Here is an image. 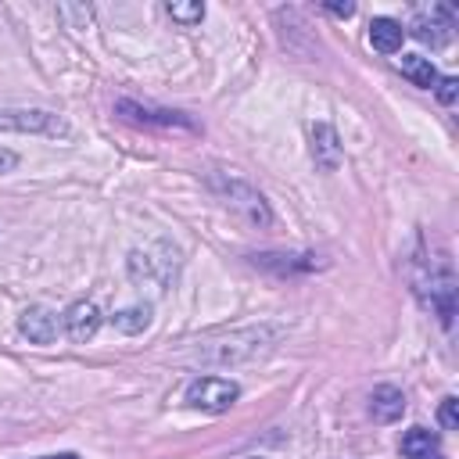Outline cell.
<instances>
[{"label": "cell", "instance_id": "9a60e30c", "mask_svg": "<svg viewBox=\"0 0 459 459\" xmlns=\"http://www.w3.org/2000/svg\"><path fill=\"white\" fill-rule=\"evenodd\" d=\"M111 323H115V330H122V333H143V330L151 326V305H147V301L126 305V308H118V312L111 316Z\"/></svg>", "mask_w": 459, "mask_h": 459}, {"label": "cell", "instance_id": "7402d4cb", "mask_svg": "<svg viewBox=\"0 0 459 459\" xmlns=\"http://www.w3.org/2000/svg\"><path fill=\"white\" fill-rule=\"evenodd\" d=\"M430 459H441V455H430Z\"/></svg>", "mask_w": 459, "mask_h": 459}, {"label": "cell", "instance_id": "44dd1931", "mask_svg": "<svg viewBox=\"0 0 459 459\" xmlns=\"http://www.w3.org/2000/svg\"><path fill=\"white\" fill-rule=\"evenodd\" d=\"M47 459H79L75 452H65V455H47Z\"/></svg>", "mask_w": 459, "mask_h": 459}, {"label": "cell", "instance_id": "3957f363", "mask_svg": "<svg viewBox=\"0 0 459 459\" xmlns=\"http://www.w3.org/2000/svg\"><path fill=\"white\" fill-rule=\"evenodd\" d=\"M0 133H32V136H68V122L47 108H0Z\"/></svg>", "mask_w": 459, "mask_h": 459}, {"label": "cell", "instance_id": "d6986e66", "mask_svg": "<svg viewBox=\"0 0 459 459\" xmlns=\"http://www.w3.org/2000/svg\"><path fill=\"white\" fill-rule=\"evenodd\" d=\"M326 11H330V14H337V18H351V14H355V4H337V0H330V4H326Z\"/></svg>", "mask_w": 459, "mask_h": 459}, {"label": "cell", "instance_id": "52a82bcc", "mask_svg": "<svg viewBox=\"0 0 459 459\" xmlns=\"http://www.w3.org/2000/svg\"><path fill=\"white\" fill-rule=\"evenodd\" d=\"M423 301L434 308V316L441 319V326H452V316H455V287H452V273L448 269H427L423 280H416Z\"/></svg>", "mask_w": 459, "mask_h": 459}, {"label": "cell", "instance_id": "30bf717a", "mask_svg": "<svg viewBox=\"0 0 459 459\" xmlns=\"http://www.w3.org/2000/svg\"><path fill=\"white\" fill-rule=\"evenodd\" d=\"M308 136H312V158H316V165H319L323 172H333V169L341 165V140H337V129H333L330 122H312Z\"/></svg>", "mask_w": 459, "mask_h": 459}, {"label": "cell", "instance_id": "5b68a950", "mask_svg": "<svg viewBox=\"0 0 459 459\" xmlns=\"http://www.w3.org/2000/svg\"><path fill=\"white\" fill-rule=\"evenodd\" d=\"M115 111L126 122H133V126H151V129H165V133H176V129L197 133L194 118H186L183 111H172V108H154V104H140V100H129L126 97V100L115 104Z\"/></svg>", "mask_w": 459, "mask_h": 459}, {"label": "cell", "instance_id": "8992f818", "mask_svg": "<svg viewBox=\"0 0 459 459\" xmlns=\"http://www.w3.org/2000/svg\"><path fill=\"white\" fill-rule=\"evenodd\" d=\"M409 32L420 39V43H430V47H445L455 32V14L448 4H430V11H416Z\"/></svg>", "mask_w": 459, "mask_h": 459}, {"label": "cell", "instance_id": "2e32d148", "mask_svg": "<svg viewBox=\"0 0 459 459\" xmlns=\"http://www.w3.org/2000/svg\"><path fill=\"white\" fill-rule=\"evenodd\" d=\"M165 11H169V18L179 22V25H197V22L204 18V4H201V0H190V4H169Z\"/></svg>", "mask_w": 459, "mask_h": 459}, {"label": "cell", "instance_id": "ba28073f", "mask_svg": "<svg viewBox=\"0 0 459 459\" xmlns=\"http://www.w3.org/2000/svg\"><path fill=\"white\" fill-rule=\"evenodd\" d=\"M18 330H22V337H29L32 344H54L61 323H57V312H54V308H47V305H29V308L18 316Z\"/></svg>", "mask_w": 459, "mask_h": 459}, {"label": "cell", "instance_id": "4fadbf2b", "mask_svg": "<svg viewBox=\"0 0 459 459\" xmlns=\"http://www.w3.org/2000/svg\"><path fill=\"white\" fill-rule=\"evenodd\" d=\"M398 72H402L412 86H423V90H434V82L441 79L437 68L430 65V57H423V54H402V57H398Z\"/></svg>", "mask_w": 459, "mask_h": 459}, {"label": "cell", "instance_id": "7c38bea8", "mask_svg": "<svg viewBox=\"0 0 459 459\" xmlns=\"http://www.w3.org/2000/svg\"><path fill=\"white\" fill-rule=\"evenodd\" d=\"M402 39H405V29L394 18H373L369 22V47L373 50L394 54V50H402Z\"/></svg>", "mask_w": 459, "mask_h": 459}, {"label": "cell", "instance_id": "277c9868", "mask_svg": "<svg viewBox=\"0 0 459 459\" xmlns=\"http://www.w3.org/2000/svg\"><path fill=\"white\" fill-rule=\"evenodd\" d=\"M237 398H240V387L233 380H226V377H197L186 387V398L183 402L190 409H201V412L219 416V412H230L237 405Z\"/></svg>", "mask_w": 459, "mask_h": 459}, {"label": "cell", "instance_id": "9c48e42d", "mask_svg": "<svg viewBox=\"0 0 459 459\" xmlns=\"http://www.w3.org/2000/svg\"><path fill=\"white\" fill-rule=\"evenodd\" d=\"M61 326L65 333L75 341V344H86L97 330H100V308L93 301H72L68 312L61 316Z\"/></svg>", "mask_w": 459, "mask_h": 459}, {"label": "cell", "instance_id": "5bb4252c", "mask_svg": "<svg viewBox=\"0 0 459 459\" xmlns=\"http://www.w3.org/2000/svg\"><path fill=\"white\" fill-rule=\"evenodd\" d=\"M402 455L405 459H430L437 455V434L427 427H409L402 434Z\"/></svg>", "mask_w": 459, "mask_h": 459}, {"label": "cell", "instance_id": "7a4b0ae2", "mask_svg": "<svg viewBox=\"0 0 459 459\" xmlns=\"http://www.w3.org/2000/svg\"><path fill=\"white\" fill-rule=\"evenodd\" d=\"M208 186H212V190L219 194V201H222L230 212H237L244 222H251V226H258V230H265V226L273 222V212H269L265 197H262L247 179L230 176V172H215V176L208 179Z\"/></svg>", "mask_w": 459, "mask_h": 459}, {"label": "cell", "instance_id": "ffe728a7", "mask_svg": "<svg viewBox=\"0 0 459 459\" xmlns=\"http://www.w3.org/2000/svg\"><path fill=\"white\" fill-rule=\"evenodd\" d=\"M14 165H18V154L7 151V147H0V172H11Z\"/></svg>", "mask_w": 459, "mask_h": 459}, {"label": "cell", "instance_id": "6da1fadb", "mask_svg": "<svg viewBox=\"0 0 459 459\" xmlns=\"http://www.w3.org/2000/svg\"><path fill=\"white\" fill-rule=\"evenodd\" d=\"M283 333L287 330L280 323H258V326L230 330L226 337L197 341V348H190L186 359L197 362V366H237V362H251V359L265 355Z\"/></svg>", "mask_w": 459, "mask_h": 459}, {"label": "cell", "instance_id": "8fae6325", "mask_svg": "<svg viewBox=\"0 0 459 459\" xmlns=\"http://www.w3.org/2000/svg\"><path fill=\"white\" fill-rule=\"evenodd\" d=\"M402 412H405V394L398 387H391V384L373 387V394H369V416L377 423H394V420H402Z\"/></svg>", "mask_w": 459, "mask_h": 459}, {"label": "cell", "instance_id": "ac0fdd59", "mask_svg": "<svg viewBox=\"0 0 459 459\" xmlns=\"http://www.w3.org/2000/svg\"><path fill=\"white\" fill-rule=\"evenodd\" d=\"M434 93H437L441 104H455V97H459V79H455V75L437 79V82H434Z\"/></svg>", "mask_w": 459, "mask_h": 459}, {"label": "cell", "instance_id": "e0dca14e", "mask_svg": "<svg viewBox=\"0 0 459 459\" xmlns=\"http://www.w3.org/2000/svg\"><path fill=\"white\" fill-rule=\"evenodd\" d=\"M437 420H441L445 430H459V398H455V394H448V398L437 405Z\"/></svg>", "mask_w": 459, "mask_h": 459}]
</instances>
